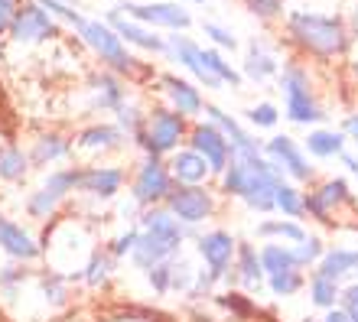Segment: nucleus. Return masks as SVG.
<instances>
[{"instance_id": "obj_1", "label": "nucleus", "mask_w": 358, "mask_h": 322, "mask_svg": "<svg viewBox=\"0 0 358 322\" xmlns=\"http://www.w3.org/2000/svg\"><path fill=\"white\" fill-rule=\"evenodd\" d=\"M39 241H43V264L49 270H56V274L69 277L72 284L82 280L88 257L101 244L98 231H94V221H88L82 215H69V212L52 218L46 231L39 235Z\"/></svg>"}, {"instance_id": "obj_2", "label": "nucleus", "mask_w": 358, "mask_h": 322, "mask_svg": "<svg viewBox=\"0 0 358 322\" xmlns=\"http://www.w3.org/2000/svg\"><path fill=\"white\" fill-rule=\"evenodd\" d=\"M134 225H137V244H134L127 264L134 270H141V274H147L157 264H166V261L179 257L186 251V244H192V237L199 235V231H189L179 218H173L166 212V205L137 212Z\"/></svg>"}, {"instance_id": "obj_3", "label": "nucleus", "mask_w": 358, "mask_h": 322, "mask_svg": "<svg viewBox=\"0 0 358 322\" xmlns=\"http://www.w3.org/2000/svg\"><path fill=\"white\" fill-rule=\"evenodd\" d=\"M283 176L273 170L264 156L255 160H231L228 170L215 180V189L225 202H241L251 215H273V189Z\"/></svg>"}, {"instance_id": "obj_4", "label": "nucleus", "mask_w": 358, "mask_h": 322, "mask_svg": "<svg viewBox=\"0 0 358 322\" xmlns=\"http://www.w3.org/2000/svg\"><path fill=\"white\" fill-rule=\"evenodd\" d=\"M287 36L300 52L313 59H339L349 52L352 33L339 17H326V13H310V10H290L287 13Z\"/></svg>"}, {"instance_id": "obj_5", "label": "nucleus", "mask_w": 358, "mask_h": 322, "mask_svg": "<svg viewBox=\"0 0 358 322\" xmlns=\"http://www.w3.org/2000/svg\"><path fill=\"white\" fill-rule=\"evenodd\" d=\"M78 196V163H66L46 170L39 182L23 196V215L33 225H49L52 218L66 212V205Z\"/></svg>"}, {"instance_id": "obj_6", "label": "nucleus", "mask_w": 358, "mask_h": 322, "mask_svg": "<svg viewBox=\"0 0 358 322\" xmlns=\"http://www.w3.org/2000/svg\"><path fill=\"white\" fill-rule=\"evenodd\" d=\"M280 95H283V117L293 127H320L329 114L322 111L316 88H313V75L303 62H287L280 66Z\"/></svg>"}, {"instance_id": "obj_7", "label": "nucleus", "mask_w": 358, "mask_h": 322, "mask_svg": "<svg viewBox=\"0 0 358 322\" xmlns=\"http://www.w3.org/2000/svg\"><path fill=\"white\" fill-rule=\"evenodd\" d=\"M76 33L94 56H98L101 68H111L114 75L127 78V82H131V78H141V75H150V72L143 68L141 59L131 56V49L124 46V39L114 33L108 20H88L85 17V23H82Z\"/></svg>"}, {"instance_id": "obj_8", "label": "nucleus", "mask_w": 358, "mask_h": 322, "mask_svg": "<svg viewBox=\"0 0 358 322\" xmlns=\"http://www.w3.org/2000/svg\"><path fill=\"white\" fill-rule=\"evenodd\" d=\"M189 127H192V121H186L173 108L153 105V108H147V121H143V131L134 140V147L141 150V156H160V160H166L179 147H186Z\"/></svg>"}, {"instance_id": "obj_9", "label": "nucleus", "mask_w": 358, "mask_h": 322, "mask_svg": "<svg viewBox=\"0 0 358 322\" xmlns=\"http://www.w3.org/2000/svg\"><path fill=\"white\" fill-rule=\"evenodd\" d=\"M173 189H176V182H173V176H170L166 160H160V156H141V160L131 166L127 199H131L134 212L166 205Z\"/></svg>"}, {"instance_id": "obj_10", "label": "nucleus", "mask_w": 358, "mask_h": 322, "mask_svg": "<svg viewBox=\"0 0 358 322\" xmlns=\"http://www.w3.org/2000/svg\"><path fill=\"white\" fill-rule=\"evenodd\" d=\"M225 199L218 196V189L212 182L206 186H176L166 199V212L173 218H179L189 231H202L206 225H212L222 212Z\"/></svg>"}, {"instance_id": "obj_11", "label": "nucleus", "mask_w": 358, "mask_h": 322, "mask_svg": "<svg viewBox=\"0 0 358 322\" xmlns=\"http://www.w3.org/2000/svg\"><path fill=\"white\" fill-rule=\"evenodd\" d=\"M131 182V166L121 160L108 163H78V196L76 199L94 202V205H111L121 199V192Z\"/></svg>"}, {"instance_id": "obj_12", "label": "nucleus", "mask_w": 358, "mask_h": 322, "mask_svg": "<svg viewBox=\"0 0 358 322\" xmlns=\"http://www.w3.org/2000/svg\"><path fill=\"white\" fill-rule=\"evenodd\" d=\"M76 143V163H108L117 160L124 150H131L127 133L114 121H88L72 133Z\"/></svg>"}, {"instance_id": "obj_13", "label": "nucleus", "mask_w": 358, "mask_h": 322, "mask_svg": "<svg viewBox=\"0 0 358 322\" xmlns=\"http://www.w3.org/2000/svg\"><path fill=\"white\" fill-rule=\"evenodd\" d=\"M238 241H241V237L222 225L202 228V231L192 237V251H196V257H199V267H206L215 280H222V286H228V277H231V267H235Z\"/></svg>"}, {"instance_id": "obj_14", "label": "nucleus", "mask_w": 358, "mask_h": 322, "mask_svg": "<svg viewBox=\"0 0 358 322\" xmlns=\"http://www.w3.org/2000/svg\"><path fill=\"white\" fill-rule=\"evenodd\" d=\"M303 205H306V218H313V221H320L326 228H336L342 212L355 209V192L342 176H329V180L313 182L306 196H303Z\"/></svg>"}, {"instance_id": "obj_15", "label": "nucleus", "mask_w": 358, "mask_h": 322, "mask_svg": "<svg viewBox=\"0 0 358 322\" xmlns=\"http://www.w3.org/2000/svg\"><path fill=\"white\" fill-rule=\"evenodd\" d=\"M264 160L271 163L273 170L280 173L283 180L296 182V186H313L316 182V166L306 156L303 143L290 133H273L264 140Z\"/></svg>"}, {"instance_id": "obj_16", "label": "nucleus", "mask_w": 358, "mask_h": 322, "mask_svg": "<svg viewBox=\"0 0 358 322\" xmlns=\"http://www.w3.org/2000/svg\"><path fill=\"white\" fill-rule=\"evenodd\" d=\"M59 33H62L59 20L49 17L36 0H20L17 13H13V20H10V27H7V36L17 46H39V43L56 39Z\"/></svg>"}, {"instance_id": "obj_17", "label": "nucleus", "mask_w": 358, "mask_h": 322, "mask_svg": "<svg viewBox=\"0 0 358 322\" xmlns=\"http://www.w3.org/2000/svg\"><path fill=\"white\" fill-rule=\"evenodd\" d=\"M202 117H206L208 124H215L218 131H222V137H225L228 147H231V160H255V156H264V140H261V137H257V133L251 131L241 117L228 114L225 108L212 105V101H206Z\"/></svg>"}, {"instance_id": "obj_18", "label": "nucleus", "mask_w": 358, "mask_h": 322, "mask_svg": "<svg viewBox=\"0 0 358 322\" xmlns=\"http://www.w3.org/2000/svg\"><path fill=\"white\" fill-rule=\"evenodd\" d=\"M117 13L137 20L150 29H170V33H186L192 27V13H189L182 3L176 0H153V3H134V0H124L117 3Z\"/></svg>"}, {"instance_id": "obj_19", "label": "nucleus", "mask_w": 358, "mask_h": 322, "mask_svg": "<svg viewBox=\"0 0 358 322\" xmlns=\"http://www.w3.org/2000/svg\"><path fill=\"white\" fill-rule=\"evenodd\" d=\"M166 56H170L182 72H189V78H192L199 88H206V92H222V88H225L218 82L215 72H212V66H208L206 46H199L196 39L182 36V33H170V36H166Z\"/></svg>"}, {"instance_id": "obj_20", "label": "nucleus", "mask_w": 358, "mask_h": 322, "mask_svg": "<svg viewBox=\"0 0 358 322\" xmlns=\"http://www.w3.org/2000/svg\"><path fill=\"white\" fill-rule=\"evenodd\" d=\"M0 254L3 261H17V264H39L43 261V241L29 225L20 218L7 215L0 209Z\"/></svg>"}, {"instance_id": "obj_21", "label": "nucleus", "mask_w": 358, "mask_h": 322, "mask_svg": "<svg viewBox=\"0 0 358 322\" xmlns=\"http://www.w3.org/2000/svg\"><path fill=\"white\" fill-rule=\"evenodd\" d=\"M27 153H29L33 170H39V173L56 170V166H62V163H76V143H72V133L59 131V127H49V131L33 133V140L27 143Z\"/></svg>"}, {"instance_id": "obj_22", "label": "nucleus", "mask_w": 358, "mask_h": 322, "mask_svg": "<svg viewBox=\"0 0 358 322\" xmlns=\"http://www.w3.org/2000/svg\"><path fill=\"white\" fill-rule=\"evenodd\" d=\"M186 147H192V150L208 163L212 180H218V176L228 170V163H231V147H228V140L222 137V131H218L215 124H208L206 117L192 121L189 137H186Z\"/></svg>"}, {"instance_id": "obj_23", "label": "nucleus", "mask_w": 358, "mask_h": 322, "mask_svg": "<svg viewBox=\"0 0 358 322\" xmlns=\"http://www.w3.org/2000/svg\"><path fill=\"white\" fill-rule=\"evenodd\" d=\"M131 101L127 78L114 75L111 68H98L88 75V111L92 114H117Z\"/></svg>"}, {"instance_id": "obj_24", "label": "nucleus", "mask_w": 358, "mask_h": 322, "mask_svg": "<svg viewBox=\"0 0 358 322\" xmlns=\"http://www.w3.org/2000/svg\"><path fill=\"white\" fill-rule=\"evenodd\" d=\"M157 85H160V95H163V105L173 108L176 114H182L186 121H199L202 111H206V95L202 88L192 82V78H179L173 72H163L157 75Z\"/></svg>"}, {"instance_id": "obj_25", "label": "nucleus", "mask_w": 358, "mask_h": 322, "mask_svg": "<svg viewBox=\"0 0 358 322\" xmlns=\"http://www.w3.org/2000/svg\"><path fill=\"white\" fill-rule=\"evenodd\" d=\"M267 277H264V264H261V251L255 241H238V254H235V267L228 277V286H235L248 296H257L264 290Z\"/></svg>"}, {"instance_id": "obj_26", "label": "nucleus", "mask_w": 358, "mask_h": 322, "mask_svg": "<svg viewBox=\"0 0 358 322\" xmlns=\"http://www.w3.org/2000/svg\"><path fill=\"white\" fill-rule=\"evenodd\" d=\"M104 20H108L114 33L124 39V46H137V49H143V52H153V56H166V36H157V29L143 27V23H137V20H131V17H124L117 10H111Z\"/></svg>"}, {"instance_id": "obj_27", "label": "nucleus", "mask_w": 358, "mask_h": 322, "mask_svg": "<svg viewBox=\"0 0 358 322\" xmlns=\"http://www.w3.org/2000/svg\"><path fill=\"white\" fill-rule=\"evenodd\" d=\"M33 296H39V303L46 306L49 313H62L72 306V280L56 270H36L33 277Z\"/></svg>"}, {"instance_id": "obj_28", "label": "nucleus", "mask_w": 358, "mask_h": 322, "mask_svg": "<svg viewBox=\"0 0 358 322\" xmlns=\"http://www.w3.org/2000/svg\"><path fill=\"white\" fill-rule=\"evenodd\" d=\"M166 166H170V176L176 186H206V182H215L208 163L202 160L192 147H179L176 153H170V156H166Z\"/></svg>"}, {"instance_id": "obj_29", "label": "nucleus", "mask_w": 358, "mask_h": 322, "mask_svg": "<svg viewBox=\"0 0 358 322\" xmlns=\"http://www.w3.org/2000/svg\"><path fill=\"white\" fill-rule=\"evenodd\" d=\"M241 75L248 82H255V85H264V82L280 75V59H277V52L267 46L264 39H251L245 62H241Z\"/></svg>"}, {"instance_id": "obj_30", "label": "nucleus", "mask_w": 358, "mask_h": 322, "mask_svg": "<svg viewBox=\"0 0 358 322\" xmlns=\"http://www.w3.org/2000/svg\"><path fill=\"white\" fill-rule=\"evenodd\" d=\"M313 274L326 277V280H336V284L345 286V280L358 274V247H342V244H329L326 254L320 257V264L313 267Z\"/></svg>"}, {"instance_id": "obj_31", "label": "nucleus", "mask_w": 358, "mask_h": 322, "mask_svg": "<svg viewBox=\"0 0 358 322\" xmlns=\"http://www.w3.org/2000/svg\"><path fill=\"white\" fill-rule=\"evenodd\" d=\"M303 150L310 160H339L349 150V137L342 133V127H310V133L303 137Z\"/></svg>"}, {"instance_id": "obj_32", "label": "nucleus", "mask_w": 358, "mask_h": 322, "mask_svg": "<svg viewBox=\"0 0 358 322\" xmlns=\"http://www.w3.org/2000/svg\"><path fill=\"white\" fill-rule=\"evenodd\" d=\"M117 270H121V261H114L111 251L104 247V241L92 251V257H88L85 270H82V280L78 284L85 286V290H108L111 286V280L117 277Z\"/></svg>"}, {"instance_id": "obj_33", "label": "nucleus", "mask_w": 358, "mask_h": 322, "mask_svg": "<svg viewBox=\"0 0 358 322\" xmlns=\"http://www.w3.org/2000/svg\"><path fill=\"white\" fill-rule=\"evenodd\" d=\"M306 235H310V228L303 225V221H296V218H283V215H267L255 225V237H261V241L300 244Z\"/></svg>"}, {"instance_id": "obj_34", "label": "nucleus", "mask_w": 358, "mask_h": 322, "mask_svg": "<svg viewBox=\"0 0 358 322\" xmlns=\"http://www.w3.org/2000/svg\"><path fill=\"white\" fill-rule=\"evenodd\" d=\"M33 173L23 143H0V186H23Z\"/></svg>"}, {"instance_id": "obj_35", "label": "nucleus", "mask_w": 358, "mask_h": 322, "mask_svg": "<svg viewBox=\"0 0 358 322\" xmlns=\"http://www.w3.org/2000/svg\"><path fill=\"white\" fill-rule=\"evenodd\" d=\"M33 277H36V270H33L29 264L3 261V264H0V300H3L7 306H17L20 296L33 286Z\"/></svg>"}, {"instance_id": "obj_36", "label": "nucleus", "mask_w": 358, "mask_h": 322, "mask_svg": "<svg viewBox=\"0 0 358 322\" xmlns=\"http://www.w3.org/2000/svg\"><path fill=\"white\" fill-rule=\"evenodd\" d=\"M212 303L218 306V309H225L228 316H231V322H251L261 309H257L255 296L241 293V290H235V286H225V290H218L215 296H212Z\"/></svg>"}, {"instance_id": "obj_37", "label": "nucleus", "mask_w": 358, "mask_h": 322, "mask_svg": "<svg viewBox=\"0 0 358 322\" xmlns=\"http://www.w3.org/2000/svg\"><path fill=\"white\" fill-rule=\"evenodd\" d=\"M303 196H306V189H303V186H296V182H290V180H283L280 186L273 189V215L296 218V221H303V218H306Z\"/></svg>"}, {"instance_id": "obj_38", "label": "nucleus", "mask_w": 358, "mask_h": 322, "mask_svg": "<svg viewBox=\"0 0 358 322\" xmlns=\"http://www.w3.org/2000/svg\"><path fill=\"white\" fill-rule=\"evenodd\" d=\"M261 251V264H264V277L271 274H283V270H300L296 257H293L290 244H280V241H261L257 244Z\"/></svg>"}, {"instance_id": "obj_39", "label": "nucleus", "mask_w": 358, "mask_h": 322, "mask_svg": "<svg viewBox=\"0 0 358 322\" xmlns=\"http://www.w3.org/2000/svg\"><path fill=\"white\" fill-rule=\"evenodd\" d=\"M306 293H310V303L320 309V313H326V309H336L342 300V284H336V280H326V277L313 274L306 277Z\"/></svg>"}, {"instance_id": "obj_40", "label": "nucleus", "mask_w": 358, "mask_h": 322, "mask_svg": "<svg viewBox=\"0 0 358 322\" xmlns=\"http://www.w3.org/2000/svg\"><path fill=\"white\" fill-rule=\"evenodd\" d=\"M196 270H199V264L186 251L179 257H173L170 261V296H182V300H186L192 284H196Z\"/></svg>"}, {"instance_id": "obj_41", "label": "nucleus", "mask_w": 358, "mask_h": 322, "mask_svg": "<svg viewBox=\"0 0 358 322\" xmlns=\"http://www.w3.org/2000/svg\"><path fill=\"white\" fill-rule=\"evenodd\" d=\"M306 270H283V274H271L267 277L264 290L273 296V300H290V296L303 293L306 290Z\"/></svg>"}, {"instance_id": "obj_42", "label": "nucleus", "mask_w": 358, "mask_h": 322, "mask_svg": "<svg viewBox=\"0 0 358 322\" xmlns=\"http://www.w3.org/2000/svg\"><path fill=\"white\" fill-rule=\"evenodd\" d=\"M283 111L273 101H257V105H251L245 111V124L251 127V131H277V124H280Z\"/></svg>"}, {"instance_id": "obj_43", "label": "nucleus", "mask_w": 358, "mask_h": 322, "mask_svg": "<svg viewBox=\"0 0 358 322\" xmlns=\"http://www.w3.org/2000/svg\"><path fill=\"white\" fill-rule=\"evenodd\" d=\"M143 121H147V108L137 105V101H127V105H124L121 111L114 114V124H117V127H121V131L127 133V140H131V147H134V140L141 137Z\"/></svg>"}, {"instance_id": "obj_44", "label": "nucleus", "mask_w": 358, "mask_h": 322, "mask_svg": "<svg viewBox=\"0 0 358 322\" xmlns=\"http://www.w3.org/2000/svg\"><path fill=\"white\" fill-rule=\"evenodd\" d=\"M293 247V257H296V264H300V270H313V267L320 264V257L326 254V241H322L320 235H306L300 241V244H290Z\"/></svg>"}, {"instance_id": "obj_45", "label": "nucleus", "mask_w": 358, "mask_h": 322, "mask_svg": "<svg viewBox=\"0 0 358 322\" xmlns=\"http://www.w3.org/2000/svg\"><path fill=\"white\" fill-rule=\"evenodd\" d=\"M134 244H137V225H134V221H131V225H124L117 235L104 241V247L111 251V257H114V261H121V264L131 257Z\"/></svg>"}, {"instance_id": "obj_46", "label": "nucleus", "mask_w": 358, "mask_h": 322, "mask_svg": "<svg viewBox=\"0 0 358 322\" xmlns=\"http://www.w3.org/2000/svg\"><path fill=\"white\" fill-rule=\"evenodd\" d=\"M98 322H166V319L160 313H153V309H143V306H121V309L98 316Z\"/></svg>"}, {"instance_id": "obj_47", "label": "nucleus", "mask_w": 358, "mask_h": 322, "mask_svg": "<svg viewBox=\"0 0 358 322\" xmlns=\"http://www.w3.org/2000/svg\"><path fill=\"white\" fill-rule=\"evenodd\" d=\"M202 36H208L212 49H218V52H235L238 49V36L228 27L215 23V20H206V23H202Z\"/></svg>"}, {"instance_id": "obj_48", "label": "nucleus", "mask_w": 358, "mask_h": 322, "mask_svg": "<svg viewBox=\"0 0 358 322\" xmlns=\"http://www.w3.org/2000/svg\"><path fill=\"white\" fill-rule=\"evenodd\" d=\"M143 280H147V286H150V293L157 296V300H166V296H170V261L150 267V270L143 274Z\"/></svg>"}, {"instance_id": "obj_49", "label": "nucleus", "mask_w": 358, "mask_h": 322, "mask_svg": "<svg viewBox=\"0 0 358 322\" xmlns=\"http://www.w3.org/2000/svg\"><path fill=\"white\" fill-rule=\"evenodd\" d=\"M248 13H255L257 20H277L283 17V0H245Z\"/></svg>"}, {"instance_id": "obj_50", "label": "nucleus", "mask_w": 358, "mask_h": 322, "mask_svg": "<svg viewBox=\"0 0 358 322\" xmlns=\"http://www.w3.org/2000/svg\"><path fill=\"white\" fill-rule=\"evenodd\" d=\"M339 306L349 313V319L352 322H358V280H352V284H345L342 286V300H339Z\"/></svg>"}, {"instance_id": "obj_51", "label": "nucleus", "mask_w": 358, "mask_h": 322, "mask_svg": "<svg viewBox=\"0 0 358 322\" xmlns=\"http://www.w3.org/2000/svg\"><path fill=\"white\" fill-rule=\"evenodd\" d=\"M17 7H20V0H0V29H3V33H7L10 20H13V13H17Z\"/></svg>"}, {"instance_id": "obj_52", "label": "nucleus", "mask_w": 358, "mask_h": 322, "mask_svg": "<svg viewBox=\"0 0 358 322\" xmlns=\"http://www.w3.org/2000/svg\"><path fill=\"white\" fill-rule=\"evenodd\" d=\"M342 133L349 137V143L358 147V111L355 114H345V121H342Z\"/></svg>"}, {"instance_id": "obj_53", "label": "nucleus", "mask_w": 358, "mask_h": 322, "mask_svg": "<svg viewBox=\"0 0 358 322\" xmlns=\"http://www.w3.org/2000/svg\"><path fill=\"white\" fill-rule=\"evenodd\" d=\"M322 322H352V319L342 306H336V309H326V313H322Z\"/></svg>"}, {"instance_id": "obj_54", "label": "nucleus", "mask_w": 358, "mask_h": 322, "mask_svg": "<svg viewBox=\"0 0 358 322\" xmlns=\"http://www.w3.org/2000/svg\"><path fill=\"white\" fill-rule=\"evenodd\" d=\"M339 160H342V166H345V170H349L352 176H355V180H358V156H355V153H352V150H345V153H342V156H339Z\"/></svg>"}, {"instance_id": "obj_55", "label": "nucleus", "mask_w": 358, "mask_h": 322, "mask_svg": "<svg viewBox=\"0 0 358 322\" xmlns=\"http://www.w3.org/2000/svg\"><path fill=\"white\" fill-rule=\"evenodd\" d=\"M349 33L358 39V0H355V7H352V23H349Z\"/></svg>"}, {"instance_id": "obj_56", "label": "nucleus", "mask_w": 358, "mask_h": 322, "mask_svg": "<svg viewBox=\"0 0 358 322\" xmlns=\"http://www.w3.org/2000/svg\"><path fill=\"white\" fill-rule=\"evenodd\" d=\"M352 72H355V78H358V59H355V62H352Z\"/></svg>"}, {"instance_id": "obj_57", "label": "nucleus", "mask_w": 358, "mask_h": 322, "mask_svg": "<svg viewBox=\"0 0 358 322\" xmlns=\"http://www.w3.org/2000/svg\"><path fill=\"white\" fill-rule=\"evenodd\" d=\"M303 322H322V319H303Z\"/></svg>"}, {"instance_id": "obj_58", "label": "nucleus", "mask_w": 358, "mask_h": 322, "mask_svg": "<svg viewBox=\"0 0 358 322\" xmlns=\"http://www.w3.org/2000/svg\"><path fill=\"white\" fill-rule=\"evenodd\" d=\"M192 3H206V0H192Z\"/></svg>"}, {"instance_id": "obj_59", "label": "nucleus", "mask_w": 358, "mask_h": 322, "mask_svg": "<svg viewBox=\"0 0 358 322\" xmlns=\"http://www.w3.org/2000/svg\"><path fill=\"white\" fill-rule=\"evenodd\" d=\"M0 36H3V29H0Z\"/></svg>"}]
</instances>
